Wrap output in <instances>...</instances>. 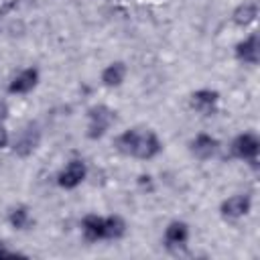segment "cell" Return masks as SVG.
Listing matches in <instances>:
<instances>
[{
    "mask_svg": "<svg viewBox=\"0 0 260 260\" xmlns=\"http://www.w3.org/2000/svg\"><path fill=\"white\" fill-rule=\"evenodd\" d=\"M41 83V69L37 65H26V67H20L16 69L8 81H6V93L8 95H16V98H22V95H28L32 93Z\"/></svg>",
    "mask_w": 260,
    "mask_h": 260,
    "instance_id": "9",
    "label": "cell"
},
{
    "mask_svg": "<svg viewBox=\"0 0 260 260\" xmlns=\"http://www.w3.org/2000/svg\"><path fill=\"white\" fill-rule=\"evenodd\" d=\"M89 177V165L81 156L67 158L55 173V185L61 191H75L79 189Z\"/></svg>",
    "mask_w": 260,
    "mask_h": 260,
    "instance_id": "4",
    "label": "cell"
},
{
    "mask_svg": "<svg viewBox=\"0 0 260 260\" xmlns=\"http://www.w3.org/2000/svg\"><path fill=\"white\" fill-rule=\"evenodd\" d=\"M187 150L195 160L207 162L221 152V140L211 132H197L189 138Z\"/></svg>",
    "mask_w": 260,
    "mask_h": 260,
    "instance_id": "10",
    "label": "cell"
},
{
    "mask_svg": "<svg viewBox=\"0 0 260 260\" xmlns=\"http://www.w3.org/2000/svg\"><path fill=\"white\" fill-rule=\"evenodd\" d=\"M8 116H10V106L4 98H0V124H6Z\"/></svg>",
    "mask_w": 260,
    "mask_h": 260,
    "instance_id": "19",
    "label": "cell"
},
{
    "mask_svg": "<svg viewBox=\"0 0 260 260\" xmlns=\"http://www.w3.org/2000/svg\"><path fill=\"white\" fill-rule=\"evenodd\" d=\"M128 73H130V69H128L126 61L114 59V61H110V63H106L102 67V71H100V83L106 89H118V87H122L126 83Z\"/></svg>",
    "mask_w": 260,
    "mask_h": 260,
    "instance_id": "13",
    "label": "cell"
},
{
    "mask_svg": "<svg viewBox=\"0 0 260 260\" xmlns=\"http://www.w3.org/2000/svg\"><path fill=\"white\" fill-rule=\"evenodd\" d=\"M234 59L240 65H248V67L258 65V61H260V37L256 30H248L242 39L236 41Z\"/></svg>",
    "mask_w": 260,
    "mask_h": 260,
    "instance_id": "12",
    "label": "cell"
},
{
    "mask_svg": "<svg viewBox=\"0 0 260 260\" xmlns=\"http://www.w3.org/2000/svg\"><path fill=\"white\" fill-rule=\"evenodd\" d=\"M136 185H138L144 193L154 191V179H152V175H150V173H140V175L136 177Z\"/></svg>",
    "mask_w": 260,
    "mask_h": 260,
    "instance_id": "16",
    "label": "cell"
},
{
    "mask_svg": "<svg viewBox=\"0 0 260 260\" xmlns=\"http://www.w3.org/2000/svg\"><path fill=\"white\" fill-rule=\"evenodd\" d=\"M79 234L87 244L120 242L128 236V221L120 213L89 211L79 219Z\"/></svg>",
    "mask_w": 260,
    "mask_h": 260,
    "instance_id": "2",
    "label": "cell"
},
{
    "mask_svg": "<svg viewBox=\"0 0 260 260\" xmlns=\"http://www.w3.org/2000/svg\"><path fill=\"white\" fill-rule=\"evenodd\" d=\"M10 138H12V132L6 128V124H0V150H8Z\"/></svg>",
    "mask_w": 260,
    "mask_h": 260,
    "instance_id": "17",
    "label": "cell"
},
{
    "mask_svg": "<svg viewBox=\"0 0 260 260\" xmlns=\"http://www.w3.org/2000/svg\"><path fill=\"white\" fill-rule=\"evenodd\" d=\"M118 122V112L108 104H93L85 110V136L87 140H102L106 138Z\"/></svg>",
    "mask_w": 260,
    "mask_h": 260,
    "instance_id": "3",
    "label": "cell"
},
{
    "mask_svg": "<svg viewBox=\"0 0 260 260\" xmlns=\"http://www.w3.org/2000/svg\"><path fill=\"white\" fill-rule=\"evenodd\" d=\"M165 250L177 254L181 250H185L191 242V225L185 219H171L165 230H162V238H160Z\"/></svg>",
    "mask_w": 260,
    "mask_h": 260,
    "instance_id": "11",
    "label": "cell"
},
{
    "mask_svg": "<svg viewBox=\"0 0 260 260\" xmlns=\"http://www.w3.org/2000/svg\"><path fill=\"white\" fill-rule=\"evenodd\" d=\"M41 140H43V132H41V126L37 122H28L24 126H20L12 138H10V146L8 150L18 156V158H28L32 156L39 146H41Z\"/></svg>",
    "mask_w": 260,
    "mask_h": 260,
    "instance_id": "6",
    "label": "cell"
},
{
    "mask_svg": "<svg viewBox=\"0 0 260 260\" xmlns=\"http://www.w3.org/2000/svg\"><path fill=\"white\" fill-rule=\"evenodd\" d=\"M254 209V197L248 191H236L219 201V217L228 223H238L246 219Z\"/></svg>",
    "mask_w": 260,
    "mask_h": 260,
    "instance_id": "7",
    "label": "cell"
},
{
    "mask_svg": "<svg viewBox=\"0 0 260 260\" xmlns=\"http://www.w3.org/2000/svg\"><path fill=\"white\" fill-rule=\"evenodd\" d=\"M228 152L234 160H240L244 165H256L260 158V136L254 130H242L230 140Z\"/></svg>",
    "mask_w": 260,
    "mask_h": 260,
    "instance_id": "5",
    "label": "cell"
},
{
    "mask_svg": "<svg viewBox=\"0 0 260 260\" xmlns=\"http://www.w3.org/2000/svg\"><path fill=\"white\" fill-rule=\"evenodd\" d=\"M16 256H24V254L18 252V250H14V248H8L6 242H0V260L2 258H16Z\"/></svg>",
    "mask_w": 260,
    "mask_h": 260,
    "instance_id": "18",
    "label": "cell"
},
{
    "mask_svg": "<svg viewBox=\"0 0 260 260\" xmlns=\"http://www.w3.org/2000/svg\"><path fill=\"white\" fill-rule=\"evenodd\" d=\"M114 148L128 158L136 160H154L165 150V142L154 128L148 126H130L116 134Z\"/></svg>",
    "mask_w": 260,
    "mask_h": 260,
    "instance_id": "1",
    "label": "cell"
},
{
    "mask_svg": "<svg viewBox=\"0 0 260 260\" xmlns=\"http://www.w3.org/2000/svg\"><path fill=\"white\" fill-rule=\"evenodd\" d=\"M6 223L14 232H20L22 234V232H30L35 228L37 219H35V213H32L30 205L16 203V205L8 207V211H6Z\"/></svg>",
    "mask_w": 260,
    "mask_h": 260,
    "instance_id": "14",
    "label": "cell"
},
{
    "mask_svg": "<svg viewBox=\"0 0 260 260\" xmlns=\"http://www.w3.org/2000/svg\"><path fill=\"white\" fill-rule=\"evenodd\" d=\"M187 106L193 114L201 116V118H211L219 112V106H221V93L215 89V87H197L189 93L187 98Z\"/></svg>",
    "mask_w": 260,
    "mask_h": 260,
    "instance_id": "8",
    "label": "cell"
},
{
    "mask_svg": "<svg viewBox=\"0 0 260 260\" xmlns=\"http://www.w3.org/2000/svg\"><path fill=\"white\" fill-rule=\"evenodd\" d=\"M232 24L236 28H242V30H248L250 26H254L256 18H258V2L254 0H244L240 2L234 10H232Z\"/></svg>",
    "mask_w": 260,
    "mask_h": 260,
    "instance_id": "15",
    "label": "cell"
}]
</instances>
